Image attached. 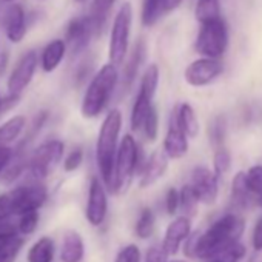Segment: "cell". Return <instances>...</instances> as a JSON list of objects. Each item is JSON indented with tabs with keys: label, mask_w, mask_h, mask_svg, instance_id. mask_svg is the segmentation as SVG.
Segmentation results:
<instances>
[{
	"label": "cell",
	"mask_w": 262,
	"mask_h": 262,
	"mask_svg": "<svg viewBox=\"0 0 262 262\" xmlns=\"http://www.w3.org/2000/svg\"><path fill=\"white\" fill-rule=\"evenodd\" d=\"M122 111L119 108L110 110L99 128L97 141H96V162L100 174V181L103 182L106 190H111L113 171L116 153L119 148V136L122 131Z\"/></svg>",
	"instance_id": "obj_1"
},
{
	"label": "cell",
	"mask_w": 262,
	"mask_h": 262,
	"mask_svg": "<svg viewBox=\"0 0 262 262\" xmlns=\"http://www.w3.org/2000/svg\"><path fill=\"white\" fill-rule=\"evenodd\" d=\"M245 230V222L239 216L230 213L219 217L211 227L199 234L194 257L202 260H210L224 247L237 242Z\"/></svg>",
	"instance_id": "obj_2"
},
{
	"label": "cell",
	"mask_w": 262,
	"mask_h": 262,
	"mask_svg": "<svg viewBox=\"0 0 262 262\" xmlns=\"http://www.w3.org/2000/svg\"><path fill=\"white\" fill-rule=\"evenodd\" d=\"M117 85H119V70L111 63L102 65L91 77L85 90L80 103L82 116L85 119L99 117L108 106Z\"/></svg>",
	"instance_id": "obj_3"
},
{
	"label": "cell",
	"mask_w": 262,
	"mask_h": 262,
	"mask_svg": "<svg viewBox=\"0 0 262 262\" xmlns=\"http://www.w3.org/2000/svg\"><path fill=\"white\" fill-rule=\"evenodd\" d=\"M142 150L133 135H125L116 153L114 161V171H113V182H111V193L122 194L125 193L131 182H133L136 173L139 174L142 167Z\"/></svg>",
	"instance_id": "obj_4"
},
{
	"label": "cell",
	"mask_w": 262,
	"mask_h": 262,
	"mask_svg": "<svg viewBox=\"0 0 262 262\" xmlns=\"http://www.w3.org/2000/svg\"><path fill=\"white\" fill-rule=\"evenodd\" d=\"M131 25H133V7H131L129 2H126L119 8L114 16L108 42V63L114 65L116 68L123 65L128 56Z\"/></svg>",
	"instance_id": "obj_5"
},
{
	"label": "cell",
	"mask_w": 262,
	"mask_h": 262,
	"mask_svg": "<svg viewBox=\"0 0 262 262\" xmlns=\"http://www.w3.org/2000/svg\"><path fill=\"white\" fill-rule=\"evenodd\" d=\"M65 153V144L60 139H47L43 141L28 158L27 173L30 181L42 182L48 178L54 168L62 162Z\"/></svg>",
	"instance_id": "obj_6"
},
{
	"label": "cell",
	"mask_w": 262,
	"mask_h": 262,
	"mask_svg": "<svg viewBox=\"0 0 262 262\" xmlns=\"http://www.w3.org/2000/svg\"><path fill=\"white\" fill-rule=\"evenodd\" d=\"M228 47V28L222 17L201 24L194 50L198 54L207 59L222 57Z\"/></svg>",
	"instance_id": "obj_7"
},
{
	"label": "cell",
	"mask_w": 262,
	"mask_h": 262,
	"mask_svg": "<svg viewBox=\"0 0 262 262\" xmlns=\"http://www.w3.org/2000/svg\"><path fill=\"white\" fill-rule=\"evenodd\" d=\"M39 67V54L36 50L27 51L19 62L16 63V67L13 68L8 82H7V88H8V94L13 96H22V93L28 88V85L31 83L36 71Z\"/></svg>",
	"instance_id": "obj_8"
},
{
	"label": "cell",
	"mask_w": 262,
	"mask_h": 262,
	"mask_svg": "<svg viewBox=\"0 0 262 262\" xmlns=\"http://www.w3.org/2000/svg\"><path fill=\"white\" fill-rule=\"evenodd\" d=\"M108 214V193L100 178L93 176L88 187L85 219L91 227H100Z\"/></svg>",
	"instance_id": "obj_9"
},
{
	"label": "cell",
	"mask_w": 262,
	"mask_h": 262,
	"mask_svg": "<svg viewBox=\"0 0 262 262\" xmlns=\"http://www.w3.org/2000/svg\"><path fill=\"white\" fill-rule=\"evenodd\" d=\"M224 71V65L217 59L201 57L193 60L184 73V79L190 86H205L214 82Z\"/></svg>",
	"instance_id": "obj_10"
},
{
	"label": "cell",
	"mask_w": 262,
	"mask_h": 262,
	"mask_svg": "<svg viewBox=\"0 0 262 262\" xmlns=\"http://www.w3.org/2000/svg\"><path fill=\"white\" fill-rule=\"evenodd\" d=\"M93 37H94V33L86 17L71 19L67 27V33L63 39L67 45V53H70L71 57H77L90 47V42Z\"/></svg>",
	"instance_id": "obj_11"
},
{
	"label": "cell",
	"mask_w": 262,
	"mask_h": 262,
	"mask_svg": "<svg viewBox=\"0 0 262 262\" xmlns=\"http://www.w3.org/2000/svg\"><path fill=\"white\" fill-rule=\"evenodd\" d=\"M217 184H219V179L207 167H196L191 171L190 185L194 190L201 204H205V205L214 204V201L217 199V193H219Z\"/></svg>",
	"instance_id": "obj_12"
},
{
	"label": "cell",
	"mask_w": 262,
	"mask_h": 262,
	"mask_svg": "<svg viewBox=\"0 0 262 262\" xmlns=\"http://www.w3.org/2000/svg\"><path fill=\"white\" fill-rule=\"evenodd\" d=\"M191 233V219L185 217V216H178L174 217L164 234V241H162V251L168 256H174L178 254L181 245L185 242V239L190 236Z\"/></svg>",
	"instance_id": "obj_13"
},
{
	"label": "cell",
	"mask_w": 262,
	"mask_h": 262,
	"mask_svg": "<svg viewBox=\"0 0 262 262\" xmlns=\"http://www.w3.org/2000/svg\"><path fill=\"white\" fill-rule=\"evenodd\" d=\"M168 158L164 153L162 148L155 150L147 161H144L141 171H139V187L141 188H148L155 185L159 179L164 178V174L168 170Z\"/></svg>",
	"instance_id": "obj_14"
},
{
	"label": "cell",
	"mask_w": 262,
	"mask_h": 262,
	"mask_svg": "<svg viewBox=\"0 0 262 262\" xmlns=\"http://www.w3.org/2000/svg\"><path fill=\"white\" fill-rule=\"evenodd\" d=\"M145 56H147V47H145V42L141 39L136 42L133 51L129 53V56H126V59L123 62L125 67H123V76H122V82H120L122 94L128 93L129 88L135 85L138 74H139V70L145 60Z\"/></svg>",
	"instance_id": "obj_15"
},
{
	"label": "cell",
	"mask_w": 262,
	"mask_h": 262,
	"mask_svg": "<svg viewBox=\"0 0 262 262\" xmlns=\"http://www.w3.org/2000/svg\"><path fill=\"white\" fill-rule=\"evenodd\" d=\"M4 28L11 43H20L27 36V16L19 4H11L4 14Z\"/></svg>",
	"instance_id": "obj_16"
},
{
	"label": "cell",
	"mask_w": 262,
	"mask_h": 262,
	"mask_svg": "<svg viewBox=\"0 0 262 262\" xmlns=\"http://www.w3.org/2000/svg\"><path fill=\"white\" fill-rule=\"evenodd\" d=\"M164 153L168 159H182L188 153V138L184 135V131L178 126L174 116L171 113L170 123L164 139Z\"/></svg>",
	"instance_id": "obj_17"
},
{
	"label": "cell",
	"mask_w": 262,
	"mask_h": 262,
	"mask_svg": "<svg viewBox=\"0 0 262 262\" xmlns=\"http://www.w3.org/2000/svg\"><path fill=\"white\" fill-rule=\"evenodd\" d=\"M85 256V242L79 231L70 230L63 234L60 245L62 262H82Z\"/></svg>",
	"instance_id": "obj_18"
},
{
	"label": "cell",
	"mask_w": 262,
	"mask_h": 262,
	"mask_svg": "<svg viewBox=\"0 0 262 262\" xmlns=\"http://www.w3.org/2000/svg\"><path fill=\"white\" fill-rule=\"evenodd\" d=\"M173 116H174V120L178 123V126L184 131V135L188 138V139H194L198 138L199 135V119L196 116V111L194 108L184 102V103H179L174 110H173Z\"/></svg>",
	"instance_id": "obj_19"
},
{
	"label": "cell",
	"mask_w": 262,
	"mask_h": 262,
	"mask_svg": "<svg viewBox=\"0 0 262 262\" xmlns=\"http://www.w3.org/2000/svg\"><path fill=\"white\" fill-rule=\"evenodd\" d=\"M67 54V45L63 39H54L45 45L39 56V63L43 73H53L59 68Z\"/></svg>",
	"instance_id": "obj_20"
},
{
	"label": "cell",
	"mask_w": 262,
	"mask_h": 262,
	"mask_svg": "<svg viewBox=\"0 0 262 262\" xmlns=\"http://www.w3.org/2000/svg\"><path fill=\"white\" fill-rule=\"evenodd\" d=\"M116 4V0H93L91 7H90V13L85 16L93 28L94 37L99 36L103 31V27L110 17L111 8Z\"/></svg>",
	"instance_id": "obj_21"
},
{
	"label": "cell",
	"mask_w": 262,
	"mask_h": 262,
	"mask_svg": "<svg viewBox=\"0 0 262 262\" xmlns=\"http://www.w3.org/2000/svg\"><path fill=\"white\" fill-rule=\"evenodd\" d=\"M27 128V117L22 114L13 116L0 125V147H10L17 142Z\"/></svg>",
	"instance_id": "obj_22"
},
{
	"label": "cell",
	"mask_w": 262,
	"mask_h": 262,
	"mask_svg": "<svg viewBox=\"0 0 262 262\" xmlns=\"http://www.w3.org/2000/svg\"><path fill=\"white\" fill-rule=\"evenodd\" d=\"M153 99L145 96L144 93L138 91V96L135 99L133 108H131V114H129V125H131V131L135 133H141L142 125L148 116V113L153 108Z\"/></svg>",
	"instance_id": "obj_23"
},
{
	"label": "cell",
	"mask_w": 262,
	"mask_h": 262,
	"mask_svg": "<svg viewBox=\"0 0 262 262\" xmlns=\"http://www.w3.org/2000/svg\"><path fill=\"white\" fill-rule=\"evenodd\" d=\"M56 254V244L50 236L39 237L27 253V262H53Z\"/></svg>",
	"instance_id": "obj_24"
},
{
	"label": "cell",
	"mask_w": 262,
	"mask_h": 262,
	"mask_svg": "<svg viewBox=\"0 0 262 262\" xmlns=\"http://www.w3.org/2000/svg\"><path fill=\"white\" fill-rule=\"evenodd\" d=\"M231 199L239 208H247L251 202H254V194L251 193L247 174L244 171H239L234 174L231 182Z\"/></svg>",
	"instance_id": "obj_25"
},
{
	"label": "cell",
	"mask_w": 262,
	"mask_h": 262,
	"mask_svg": "<svg viewBox=\"0 0 262 262\" xmlns=\"http://www.w3.org/2000/svg\"><path fill=\"white\" fill-rule=\"evenodd\" d=\"M167 0H144L141 20L147 28L155 27L164 16H167Z\"/></svg>",
	"instance_id": "obj_26"
},
{
	"label": "cell",
	"mask_w": 262,
	"mask_h": 262,
	"mask_svg": "<svg viewBox=\"0 0 262 262\" xmlns=\"http://www.w3.org/2000/svg\"><path fill=\"white\" fill-rule=\"evenodd\" d=\"M199 199L191 188L190 184H185L179 190V210L182 211V216L191 219L198 214V207H199Z\"/></svg>",
	"instance_id": "obj_27"
},
{
	"label": "cell",
	"mask_w": 262,
	"mask_h": 262,
	"mask_svg": "<svg viewBox=\"0 0 262 262\" xmlns=\"http://www.w3.org/2000/svg\"><path fill=\"white\" fill-rule=\"evenodd\" d=\"M156 227V216L150 207H144L139 213V217L135 225V233L139 239H150L155 233Z\"/></svg>",
	"instance_id": "obj_28"
},
{
	"label": "cell",
	"mask_w": 262,
	"mask_h": 262,
	"mask_svg": "<svg viewBox=\"0 0 262 262\" xmlns=\"http://www.w3.org/2000/svg\"><path fill=\"white\" fill-rule=\"evenodd\" d=\"M194 17L199 24H205L221 17L219 0H198L194 8Z\"/></svg>",
	"instance_id": "obj_29"
},
{
	"label": "cell",
	"mask_w": 262,
	"mask_h": 262,
	"mask_svg": "<svg viewBox=\"0 0 262 262\" xmlns=\"http://www.w3.org/2000/svg\"><path fill=\"white\" fill-rule=\"evenodd\" d=\"M159 77H161V71L156 63H151L150 67H147V70L144 71V74L141 77L139 91L144 93L145 96L155 99L158 86H159Z\"/></svg>",
	"instance_id": "obj_30"
},
{
	"label": "cell",
	"mask_w": 262,
	"mask_h": 262,
	"mask_svg": "<svg viewBox=\"0 0 262 262\" xmlns=\"http://www.w3.org/2000/svg\"><path fill=\"white\" fill-rule=\"evenodd\" d=\"M24 245L25 237L22 236H14L0 241V262H16Z\"/></svg>",
	"instance_id": "obj_31"
},
{
	"label": "cell",
	"mask_w": 262,
	"mask_h": 262,
	"mask_svg": "<svg viewBox=\"0 0 262 262\" xmlns=\"http://www.w3.org/2000/svg\"><path fill=\"white\" fill-rule=\"evenodd\" d=\"M245 253H247L245 245L237 241V242H233V244L224 247L219 253H216L210 259V262H239L244 259Z\"/></svg>",
	"instance_id": "obj_32"
},
{
	"label": "cell",
	"mask_w": 262,
	"mask_h": 262,
	"mask_svg": "<svg viewBox=\"0 0 262 262\" xmlns=\"http://www.w3.org/2000/svg\"><path fill=\"white\" fill-rule=\"evenodd\" d=\"M39 221H40L39 210H34V211H28V213L20 214L17 217V231H19V234L22 237L33 234L37 230V227H39Z\"/></svg>",
	"instance_id": "obj_33"
},
{
	"label": "cell",
	"mask_w": 262,
	"mask_h": 262,
	"mask_svg": "<svg viewBox=\"0 0 262 262\" xmlns=\"http://www.w3.org/2000/svg\"><path fill=\"white\" fill-rule=\"evenodd\" d=\"M141 133H144V136L148 142H156V139L159 136V113H158L156 106H153L151 111L148 113V116L142 125Z\"/></svg>",
	"instance_id": "obj_34"
},
{
	"label": "cell",
	"mask_w": 262,
	"mask_h": 262,
	"mask_svg": "<svg viewBox=\"0 0 262 262\" xmlns=\"http://www.w3.org/2000/svg\"><path fill=\"white\" fill-rule=\"evenodd\" d=\"M225 136H227V120L224 116H217L210 125V141L216 147V150L222 147Z\"/></svg>",
	"instance_id": "obj_35"
},
{
	"label": "cell",
	"mask_w": 262,
	"mask_h": 262,
	"mask_svg": "<svg viewBox=\"0 0 262 262\" xmlns=\"http://www.w3.org/2000/svg\"><path fill=\"white\" fill-rule=\"evenodd\" d=\"M50 119V113L48 111H39L36 116H34V119H33V123L30 125V128H28V131H27V135H25V139L22 141V144L17 147L19 150H22L25 145H28V142H31L39 133H40V129L43 128V125L47 123V120Z\"/></svg>",
	"instance_id": "obj_36"
},
{
	"label": "cell",
	"mask_w": 262,
	"mask_h": 262,
	"mask_svg": "<svg viewBox=\"0 0 262 262\" xmlns=\"http://www.w3.org/2000/svg\"><path fill=\"white\" fill-rule=\"evenodd\" d=\"M231 167V156L228 153L227 148L221 147L214 151V156H213V173L214 176L219 179L222 178Z\"/></svg>",
	"instance_id": "obj_37"
},
{
	"label": "cell",
	"mask_w": 262,
	"mask_h": 262,
	"mask_svg": "<svg viewBox=\"0 0 262 262\" xmlns=\"http://www.w3.org/2000/svg\"><path fill=\"white\" fill-rule=\"evenodd\" d=\"M114 262H142V251L136 244H126L116 253Z\"/></svg>",
	"instance_id": "obj_38"
},
{
	"label": "cell",
	"mask_w": 262,
	"mask_h": 262,
	"mask_svg": "<svg viewBox=\"0 0 262 262\" xmlns=\"http://www.w3.org/2000/svg\"><path fill=\"white\" fill-rule=\"evenodd\" d=\"M83 150L79 147V148H74L71 150L65 158H63V171L67 173H73L76 170L80 168L82 162H83Z\"/></svg>",
	"instance_id": "obj_39"
},
{
	"label": "cell",
	"mask_w": 262,
	"mask_h": 262,
	"mask_svg": "<svg viewBox=\"0 0 262 262\" xmlns=\"http://www.w3.org/2000/svg\"><path fill=\"white\" fill-rule=\"evenodd\" d=\"M245 174H247V182H248L251 193L254 196L262 193V165L251 167Z\"/></svg>",
	"instance_id": "obj_40"
},
{
	"label": "cell",
	"mask_w": 262,
	"mask_h": 262,
	"mask_svg": "<svg viewBox=\"0 0 262 262\" xmlns=\"http://www.w3.org/2000/svg\"><path fill=\"white\" fill-rule=\"evenodd\" d=\"M179 210V190L170 187L165 193V211L168 216H174Z\"/></svg>",
	"instance_id": "obj_41"
},
{
	"label": "cell",
	"mask_w": 262,
	"mask_h": 262,
	"mask_svg": "<svg viewBox=\"0 0 262 262\" xmlns=\"http://www.w3.org/2000/svg\"><path fill=\"white\" fill-rule=\"evenodd\" d=\"M144 262H167V254L162 251L161 247L155 245V247L148 248Z\"/></svg>",
	"instance_id": "obj_42"
},
{
	"label": "cell",
	"mask_w": 262,
	"mask_h": 262,
	"mask_svg": "<svg viewBox=\"0 0 262 262\" xmlns=\"http://www.w3.org/2000/svg\"><path fill=\"white\" fill-rule=\"evenodd\" d=\"M13 155H14V148H11V147H0V176H2V173L5 171V168L11 162Z\"/></svg>",
	"instance_id": "obj_43"
},
{
	"label": "cell",
	"mask_w": 262,
	"mask_h": 262,
	"mask_svg": "<svg viewBox=\"0 0 262 262\" xmlns=\"http://www.w3.org/2000/svg\"><path fill=\"white\" fill-rule=\"evenodd\" d=\"M251 244L256 251H262V217L256 222V225L253 228Z\"/></svg>",
	"instance_id": "obj_44"
},
{
	"label": "cell",
	"mask_w": 262,
	"mask_h": 262,
	"mask_svg": "<svg viewBox=\"0 0 262 262\" xmlns=\"http://www.w3.org/2000/svg\"><path fill=\"white\" fill-rule=\"evenodd\" d=\"M7 65H8V54L7 53H2V54H0V76L5 73Z\"/></svg>",
	"instance_id": "obj_45"
},
{
	"label": "cell",
	"mask_w": 262,
	"mask_h": 262,
	"mask_svg": "<svg viewBox=\"0 0 262 262\" xmlns=\"http://www.w3.org/2000/svg\"><path fill=\"white\" fill-rule=\"evenodd\" d=\"M254 202H256V205H257V207H260V208H262V193H259V194H256V196H254Z\"/></svg>",
	"instance_id": "obj_46"
},
{
	"label": "cell",
	"mask_w": 262,
	"mask_h": 262,
	"mask_svg": "<svg viewBox=\"0 0 262 262\" xmlns=\"http://www.w3.org/2000/svg\"><path fill=\"white\" fill-rule=\"evenodd\" d=\"M76 4H85V2H88V0H74Z\"/></svg>",
	"instance_id": "obj_47"
},
{
	"label": "cell",
	"mask_w": 262,
	"mask_h": 262,
	"mask_svg": "<svg viewBox=\"0 0 262 262\" xmlns=\"http://www.w3.org/2000/svg\"><path fill=\"white\" fill-rule=\"evenodd\" d=\"M4 2H7V4H16V0H4Z\"/></svg>",
	"instance_id": "obj_48"
},
{
	"label": "cell",
	"mask_w": 262,
	"mask_h": 262,
	"mask_svg": "<svg viewBox=\"0 0 262 262\" xmlns=\"http://www.w3.org/2000/svg\"><path fill=\"white\" fill-rule=\"evenodd\" d=\"M0 114H2V96H0Z\"/></svg>",
	"instance_id": "obj_49"
},
{
	"label": "cell",
	"mask_w": 262,
	"mask_h": 262,
	"mask_svg": "<svg viewBox=\"0 0 262 262\" xmlns=\"http://www.w3.org/2000/svg\"><path fill=\"white\" fill-rule=\"evenodd\" d=\"M167 262H187V260H167Z\"/></svg>",
	"instance_id": "obj_50"
}]
</instances>
